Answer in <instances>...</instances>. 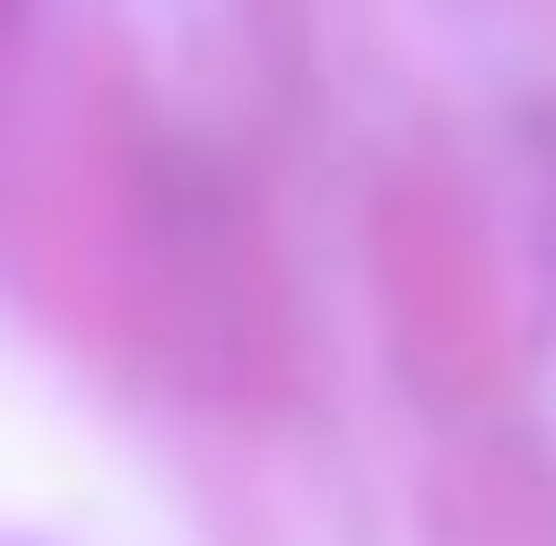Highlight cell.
Returning <instances> with one entry per match:
<instances>
[{
    "label": "cell",
    "mask_w": 556,
    "mask_h": 546,
    "mask_svg": "<svg viewBox=\"0 0 556 546\" xmlns=\"http://www.w3.org/2000/svg\"><path fill=\"white\" fill-rule=\"evenodd\" d=\"M0 31H11V0H0Z\"/></svg>",
    "instance_id": "cell-1"
}]
</instances>
